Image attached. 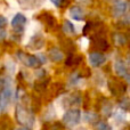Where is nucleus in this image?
<instances>
[{
  "label": "nucleus",
  "mask_w": 130,
  "mask_h": 130,
  "mask_svg": "<svg viewBox=\"0 0 130 130\" xmlns=\"http://www.w3.org/2000/svg\"><path fill=\"white\" fill-rule=\"evenodd\" d=\"M50 1L58 8H65L70 4V0H50Z\"/></svg>",
  "instance_id": "29"
},
{
  "label": "nucleus",
  "mask_w": 130,
  "mask_h": 130,
  "mask_svg": "<svg viewBox=\"0 0 130 130\" xmlns=\"http://www.w3.org/2000/svg\"><path fill=\"white\" fill-rule=\"evenodd\" d=\"M45 45H46V40L43 38V36L40 33H37L31 37L30 41L27 42V48L31 50H39L45 47Z\"/></svg>",
  "instance_id": "11"
},
{
  "label": "nucleus",
  "mask_w": 130,
  "mask_h": 130,
  "mask_svg": "<svg viewBox=\"0 0 130 130\" xmlns=\"http://www.w3.org/2000/svg\"><path fill=\"white\" fill-rule=\"evenodd\" d=\"M48 86H49V78L45 76V78H39L38 80L34 82L33 85V89L38 94H43L47 91Z\"/></svg>",
  "instance_id": "17"
},
{
  "label": "nucleus",
  "mask_w": 130,
  "mask_h": 130,
  "mask_svg": "<svg viewBox=\"0 0 130 130\" xmlns=\"http://www.w3.org/2000/svg\"><path fill=\"white\" fill-rule=\"evenodd\" d=\"M101 101L102 102H99L98 110L101 111L104 117H106V118L111 117V115H112V110H113V104L111 103V101H108L105 97L101 98Z\"/></svg>",
  "instance_id": "14"
},
{
  "label": "nucleus",
  "mask_w": 130,
  "mask_h": 130,
  "mask_svg": "<svg viewBox=\"0 0 130 130\" xmlns=\"http://www.w3.org/2000/svg\"><path fill=\"white\" fill-rule=\"evenodd\" d=\"M78 4L83 5V6H90L92 4V0H75Z\"/></svg>",
  "instance_id": "31"
},
{
  "label": "nucleus",
  "mask_w": 130,
  "mask_h": 130,
  "mask_svg": "<svg viewBox=\"0 0 130 130\" xmlns=\"http://www.w3.org/2000/svg\"><path fill=\"white\" fill-rule=\"evenodd\" d=\"M21 7L24 9H29V8H34L38 5H40L42 2V0H18Z\"/></svg>",
  "instance_id": "22"
},
{
  "label": "nucleus",
  "mask_w": 130,
  "mask_h": 130,
  "mask_svg": "<svg viewBox=\"0 0 130 130\" xmlns=\"http://www.w3.org/2000/svg\"><path fill=\"white\" fill-rule=\"evenodd\" d=\"M91 47L95 52L98 53L106 52L110 49V43H108L105 34H103V32L91 36Z\"/></svg>",
  "instance_id": "5"
},
{
  "label": "nucleus",
  "mask_w": 130,
  "mask_h": 130,
  "mask_svg": "<svg viewBox=\"0 0 130 130\" xmlns=\"http://www.w3.org/2000/svg\"><path fill=\"white\" fill-rule=\"evenodd\" d=\"M41 130H64V126L61 122H47L43 124L42 129Z\"/></svg>",
  "instance_id": "24"
},
{
  "label": "nucleus",
  "mask_w": 130,
  "mask_h": 130,
  "mask_svg": "<svg viewBox=\"0 0 130 130\" xmlns=\"http://www.w3.org/2000/svg\"><path fill=\"white\" fill-rule=\"evenodd\" d=\"M114 71L119 78L129 80L128 66H127V63L122 58H118L117 61L114 62Z\"/></svg>",
  "instance_id": "10"
},
{
  "label": "nucleus",
  "mask_w": 130,
  "mask_h": 130,
  "mask_svg": "<svg viewBox=\"0 0 130 130\" xmlns=\"http://www.w3.org/2000/svg\"><path fill=\"white\" fill-rule=\"evenodd\" d=\"M108 1H111V2H114V4H115V2L120 1V0H108Z\"/></svg>",
  "instance_id": "34"
},
{
  "label": "nucleus",
  "mask_w": 130,
  "mask_h": 130,
  "mask_svg": "<svg viewBox=\"0 0 130 130\" xmlns=\"http://www.w3.org/2000/svg\"><path fill=\"white\" fill-rule=\"evenodd\" d=\"M96 130H112V127L106 121H98L96 123Z\"/></svg>",
  "instance_id": "28"
},
{
  "label": "nucleus",
  "mask_w": 130,
  "mask_h": 130,
  "mask_svg": "<svg viewBox=\"0 0 130 130\" xmlns=\"http://www.w3.org/2000/svg\"><path fill=\"white\" fill-rule=\"evenodd\" d=\"M61 47H63V49L67 54H71V53H75V43L73 42V40L70 38H63L61 39Z\"/></svg>",
  "instance_id": "19"
},
{
  "label": "nucleus",
  "mask_w": 130,
  "mask_h": 130,
  "mask_svg": "<svg viewBox=\"0 0 130 130\" xmlns=\"http://www.w3.org/2000/svg\"><path fill=\"white\" fill-rule=\"evenodd\" d=\"M83 118H85V121L90 124H96L99 120L98 114L96 112H91V111H87L83 115Z\"/></svg>",
  "instance_id": "23"
},
{
  "label": "nucleus",
  "mask_w": 130,
  "mask_h": 130,
  "mask_svg": "<svg viewBox=\"0 0 130 130\" xmlns=\"http://www.w3.org/2000/svg\"><path fill=\"white\" fill-rule=\"evenodd\" d=\"M107 87L111 94L115 97H122L124 92H127V82L119 76H111L107 81Z\"/></svg>",
  "instance_id": "2"
},
{
  "label": "nucleus",
  "mask_w": 130,
  "mask_h": 130,
  "mask_svg": "<svg viewBox=\"0 0 130 130\" xmlns=\"http://www.w3.org/2000/svg\"><path fill=\"white\" fill-rule=\"evenodd\" d=\"M106 62V57L103 55V53L92 52L89 54V63L92 67H99Z\"/></svg>",
  "instance_id": "13"
},
{
  "label": "nucleus",
  "mask_w": 130,
  "mask_h": 130,
  "mask_svg": "<svg viewBox=\"0 0 130 130\" xmlns=\"http://www.w3.org/2000/svg\"><path fill=\"white\" fill-rule=\"evenodd\" d=\"M48 58L53 62V63H59L64 59V53L59 49L58 47H52L48 50Z\"/></svg>",
  "instance_id": "16"
},
{
  "label": "nucleus",
  "mask_w": 130,
  "mask_h": 130,
  "mask_svg": "<svg viewBox=\"0 0 130 130\" xmlns=\"http://www.w3.org/2000/svg\"><path fill=\"white\" fill-rule=\"evenodd\" d=\"M83 61L82 55L80 54H75V53H71V54H67L66 59H65V65L67 67H75L79 66Z\"/></svg>",
  "instance_id": "15"
},
{
  "label": "nucleus",
  "mask_w": 130,
  "mask_h": 130,
  "mask_svg": "<svg viewBox=\"0 0 130 130\" xmlns=\"http://www.w3.org/2000/svg\"><path fill=\"white\" fill-rule=\"evenodd\" d=\"M0 126H1V130H10L13 128V123L10 122L8 117H4L1 119V122H0Z\"/></svg>",
  "instance_id": "26"
},
{
  "label": "nucleus",
  "mask_w": 130,
  "mask_h": 130,
  "mask_svg": "<svg viewBox=\"0 0 130 130\" xmlns=\"http://www.w3.org/2000/svg\"><path fill=\"white\" fill-rule=\"evenodd\" d=\"M64 86L62 85L61 82H55L54 85L52 86V94H53V96H58V95H61L62 92L64 91Z\"/></svg>",
  "instance_id": "25"
},
{
  "label": "nucleus",
  "mask_w": 130,
  "mask_h": 130,
  "mask_svg": "<svg viewBox=\"0 0 130 130\" xmlns=\"http://www.w3.org/2000/svg\"><path fill=\"white\" fill-rule=\"evenodd\" d=\"M104 31V24L102 22H88L83 27L85 36H94L97 33H102Z\"/></svg>",
  "instance_id": "9"
},
{
  "label": "nucleus",
  "mask_w": 130,
  "mask_h": 130,
  "mask_svg": "<svg viewBox=\"0 0 130 130\" xmlns=\"http://www.w3.org/2000/svg\"><path fill=\"white\" fill-rule=\"evenodd\" d=\"M129 98L127 96H122L121 97V99H120V102H119V106L121 107V111H128L129 110Z\"/></svg>",
  "instance_id": "27"
},
{
  "label": "nucleus",
  "mask_w": 130,
  "mask_h": 130,
  "mask_svg": "<svg viewBox=\"0 0 130 130\" xmlns=\"http://www.w3.org/2000/svg\"><path fill=\"white\" fill-rule=\"evenodd\" d=\"M113 41L117 46H124L128 41V37L123 32H115L113 33Z\"/></svg>",
  "instance_id": "20"
},
{
  "label": "nucleus",
  "mask_w": 130,
  "mask_h": 130,
  "mask_svg": "<svg viewBox=\"0 0 130 130\" xmlns=\"http://www.w3.org/2000/svg\"><path fill=\"white\" fill-rule=\"evenodd\" d=\"M81 121V112L78 108H69L63 115V122L69 128H74Z\"/></svg>",
  "instance_id": "4"
},
{
  "label": "nucleus",
  "mask_w": 130,
  "mask_h": 130,
  "mask_svg": "<svg viewBox=\"0 0 130 130\" xmlns=\"http://www.w3.org/2000/svg\"><path fill=\"white\" fill-rule=\"evenodd\" d=\"M70 16H71L73 20L81 22V21H85V10L81 8L80 6H73L70 8Z\"/></svg>",
  "instance_id": "18"
},
{
  "label": "nucleus",
  "mask_w": 130,
  "mask_h": 130,
  "mask_svg": "<svg viewBox=\"0 0 130 130\" xmlns=\"http://www.w3.org/2000/svg\"><path fill=\"white\" fill-rule=\"evenodd\" d=\"M16 130H31V129H30V128H27V127H20V128H18V129H16Z\"/></svg>",
  "instance_id": "33"
},
{
  "label": "nucleus",
  "mask_w": 130,
  "mask_h": 130,
  "mask_svg": "<svg viewBox=\"0 0 130 130\" xmlns=\"http://www.w3.org/2000/svg\"><path fill=\"white\" fill-rule=\"evenodd\" d=\"M82 104V96L79 91L72 92V94L67 95L64 99V105L65 107L70 108H78L79 106Z\"/></svg>",
  "instance_id": "8"
},
{
  "label": "nucleus",
  "mask_w": 130,
  "mask_h": 130,
  "mask_svg": "<svg viewBox=\"0 0 130 130\" xmlns=\"http://www.w3.org/2000/svg\"><path fill=\"white\" fill-rule=\"evenodd\" d=\"M62 30H63V32L66 34V36H75L76 34V31H75L74 25L67 20L64 21L63 26H62Z\"/></svg>",
  "instance_id": "21"
},
{
  "label": "nucleus",
  "mask_w": 130,
  "mask_h": 130,
  "mask_svg": "<svg viewBox=\"0 0 130 130\" xmlns=\"http://www.w3.org/2000/svg\"><path fill=\"white\" fill-rule=\"evenodd\" d=\"M7 25V18L5 16L0 15V30H4Z\"/></svg>",
  "instance_id": "30"
},
{
  "label": "nucleus",
  "mask_w": 130,
  "mask_h": 130,
  "mask_svg": "<svg viewBox=\"0 0 130 130\" xmlns=\"http://www.w3.org/2000/svg\"><path fill=\"white\" fill-rule=\"evenodd\" d=\"M25 24H26V17L23 14L17 13L11 20V27H13L14 33L17 34V36H21L24 32Z\"/></svg>",
  "instance_id": "7"
},
{
  "label": "nucleus",
  "mask_w": 130,
  "mask_h": 130,
  "mask_svg": "<svg viewBox=\"0 0 130 130\" xmlns=\"http://www.w3.org/2000/svg\"><path fill=\"white\" fill-rule=\"evenodd\" d=\"M16 55H17L18 61L26 67H30V69H40L41 64H42L40 62V59L38 58V56L26 54V53L22 52V50H18L16 53Z\"/></svg>",
  "instance_id": "3"
},
{
  "label": "nucleus",
  "mask_w": 130,
  "mask_h": 130,
  "mask_svg": "<svg viewBox=\"0 0 130 130\" xmlns=\"http://www.w3.org/2000/svg\"><path fill=\"white\" fill-rule=\"evenodd\" d=\"M37 18H38V21H40L43 24V26L47 30H49V31H54V30H56V27L58 26L57 18L55 17L52 13H49V11H46V10L41 11L40 14H38Z\"/></svg>",
  "instance_id": "6"
},
{
  "label": "nucleus",
  "mask_w": 130,
  "mask_h": 130,
  "mask_svg": "<svg viewBox=\"0 0 130 130\" xmlns=\"http://www.w3.org/2000/svg\"><path fill=\"white\" fill-rule=\"evenodd\" d=\"M5 37H6V32H5V30H0V41L4 40Z\"/></svg>",
  "instance_id": "32"
},
{
  "label": "nucleus",
  "mask_w": 130,
  "mask_h": 130,
  "mask_svg": "<svg viewBox=\"0 0 130 130\" xmlns=\"http://www.w3.org/2000/svg\"><path fill=\"white\" fill-rule=\"evenodd\" d=\"M29 96H24L21 99V103L16 106L15 118L21 126L31 129L34 124V113L29 106Z\"/></svg>",
  "instance_id": "1"
},
{
  "label": "nucleus",
  "mask_w": 130,
  "mask_h": 130,
  "mask_svg": "<svg viewBox=\"0 0 130 130\" xmlns=\"http://www.w3.org/2000/svg\"><path fill=\"white\" fill-rule=\"evenodd\" d=\"M127 10H128V2L123 1V0H120V1L115 2L114 6L112 8V15L117 18L122 17L123 15L127 14Z\"/></svg>",
  "instance_id": "12"
}]
</instances>
